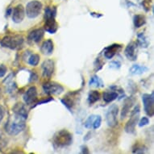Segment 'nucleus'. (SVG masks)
<instances>
[{
    "label": "nucleus",
    "mask_w": 154,
    "mask_h": 154,
    "mask_svg": "<svg viewBox=\"0 0 154 154\" xmlns=\"http://www.w3.org/2000/svg\"><path fill=\"white\" fill-rule=\"evenodd\" d=\"M27 119L14 114L12 116L8 119L5 125V130L11 136H16L21 131H23L26 128Z\"/></svg>",
    "instance_id": "f257e3e1"
},
{
    "label": "nucleus",
    "mask_w": 154,
    "mask_h": 154,
    "mask_svg": "<svg viewBox=\"0 0 154 154\" xmlns=\"http://www.w3.org/2000/svg\"><path fill=\"white\" fill-rule=\"evenodd\" d=\"M73 143V135L66 129L57 131L53 137V144L55 149H62Z\"/></svg>",
    "instance_id": "f03ea898"
},
{
    "label": "nucleus",
    "mask_w": 154,
    "mask_h": 154,
    "mask_svg": "<svg viewBox=\"0 0 154 154\" xmlns=\"http://www.w3.org/2000/svg\"><path fill=\"white\" fill-rule=\"evenodd\" d=\"M23 41H24L23 37L20 35H6L2 39L0 44L4 48H10V49H18L23 45Z\"/></svg>",
    "instance_id": "7ed1b4c3"
},
{
    "label": "nucleus",
    "mask_w": 154,
    "mask_h": 154,
    "mask_svg": "<svg viewBox=\"0 0 154 154\" xmlns=\"http://www.w3.org/2000/svg\"><path fill=\"white\" fill-rule=\"evenodd\" d=\"M43 5L40 1L32 0L27 3L25 8V15L29 19H35L41 14Z\"/></svg>",
    "instance_id": "20e7f679"
},
{
    "label": "nucleus",
    "mask_w": 154,
    "mask_h": 154,
    "mask_svg": "<svg viewBox=\"0 0 154 154\" xmlns=\"http://www.w3.org/2000/svg\"><path fill=\"white\" fill-rule=\"evenodd\" d=\"M79 99H80V93L79 91H71V92H69L64 96L63 99H61V103L69 111H72L73 107L79 102Z\"/></svg>",
    "instance_id": "39448f33"
},
{
    "label": "nucleus",
    "mask_w": 154,
    "mask_h": 154,
    "mask_svg": "<svg viewBox=\"0 0 154 154\" xmlns=\"http://www.w3.org/2000/svg\"><path fill=\"white\" fill-rule=\"evenodd\" d=\"M140 106L137 105V106H135V108L133 109V111L131 112V118L127 122L124 130L127 133H134L135 131V128L137 126V124L138 123L140 116Z\"/></svg>",
    "instance_id": "423d86ee"
},
{
    "label": "nucleus",
    "mask_w": 154,
    "mask_h": 154,
    "mask_svg": "<svg viewBox=\"0 0 154 154\" xmlns=\"http://www.w3.org/2000/svg\"><path fill=\"white\" fill-rule=\"evenodd\" d=\"M119 113V107L116 104H112L108 108L106 114V124L109 127L113 128L118 124L117 116Z\"/></svg>",
    "instance_id": "0eeeda50"
},
{
    "label": "nucleus",
    "mask_w": 154,
    "mask_h": 154,
    "mask_svg": "<svg viewBox=\"0 0 154 154\" xmlns=\"http://www.w3.org/2000/svg\"><path fill=\"white\" fill-rule=\"evenodd\" d=\"M142 101L144 104V109L145 113L149 117H152L154 115V98L153 92L152 94H144L142 96Z\"/></svg>",
    "instance_id": "6e6552de"
},
{
    "label": "nucleus",
    "mask_w": 154,
    "mask_h": 154,
    "mask_svg": "<svg viewBox=\"0 0 154 154\" xmlns=\"http://www.w3.org/2000/svg\"><path fill=\"white\" fill-rule=\"evenodd\" d=\"M43 90L47 94H60L64 91L63 86L54 82H49L44 84Z\"/></svg>",
    "instance_id": "1a4fd4ad"
},
{
    "label": "nucleus",
    "mask_w": 154,
    "mask_h": 154,
    "mask_svg": "<svg viewBox=\"0 0 154 154\" xmlns=\"http://www.w3.org/2000/svg\"><path fill=\"white\" fill-rule=\"evenodd\" d=\"M42 75L45 79H49L54 73V68H55V63L53 60L48 59L44 61L42 64Z\"/></svg>",
    "instance_id": "9d476101"
},
{
    "label": "nucleus",
    "mask_w": 154,
    "mask_h": 154,
    "mask_svg": "<svg viewBox=\"0 0 154 154\" xmlns=\"http://www.w3.org/2000/svg\"><path fill=\"white\" fill-rule=\"evenodd\" d=\"M23 101L27 105H32L37 101V89L35 86H31L23 94Z\"/></svg>",
    "instance_id": "9b49d317"
},
{
    "label": "nucleus",
    "mask_w": 154,
    "mask_h": 154,
    "mask_svg": "<svg viewBox=\"0 0 154 154\" xmlns=\"http://www.w3.org/2000/svg\"><path fill=\"white\" fill-rule=\"evenodd\" d=\"M25 16V10L22 4H19L13 9L12 20L15 23H20Z\"/></svg>",
    "instance_id": "f8f14e48"
},
{
    "label": "nucleus",
    "mask_w": 154,
    "mask_h": 154,
    "mask_svg": "<svg viewBox=\"0 0 154 154\" xmlns=\"http://www.w3.org/2000/svg\"><path fill=\"white\" fill-rule=\"evenodd\" d=\"M124 54L126 57L130 61H136L137 58V42H131L124 50Z\"/></svg>",
    "instance_id": "ddd939ff"
},
{
    "label": "nucleus",
    "mask_w": 154,
    "mask_h": 154,
    "mask_svg": "<svg viewBox=\"0 0 154 154\" xmlns=\"http://www.w3.org/2000/svg\"><path fill=\"white\" fill-rule=\"evenodd\" d=\"M45 20V23L44 24L45 30L50 34H54L57 32V31L58 29V24L55 20V17L47 18Z\"/></svg>",
    "instance_id": "4468645a"
},
{
    "label": "nucleus",
    "mask_w": 154,
    "mask_h": 154,
    "mask_svg": "<svg viewBox=\"0 0 154 154\" xmlns=\"http://www.w3.org/2000/svg\"><path fill=\"white\" fill-rule=\"evenodd\" d=\"M45 32L42 29H35L32 31L28 35V41L31 43H39L43 39Z\"/></svg>",
    "instance_id": "2eb2a0df"
},
{
    "label": "nucleus",
    "mask_w": 154,
    "mask_h": 154,
    "mask_svg": "<svg viewBox=\"0 0 154 154\" xmlns=\"http://www.w3.org/2000/svg\"><path fill=\"white\" fill-rule=\"evenodd\" d=\"M122 48V46L118 44H113L111 45L106 47L104 49V57L106 59H112L114 56L116 54L118 51H119Z\"/></svg>",
    "instance_id": "dca6fc26"
},
{
    "label": "nucleus",
    "mask_w": 154,
    "mask_h": 154,
    "mask_svg": "<svg viewBox=\"0 0 154 154\" xmlns=\"http://www.w3.org/2000/svg\"><path fill=\"white\" fill-rule=\"evenodd\" d=\"M13 113L15 114V115H18L20 116L23 117L24 119H28V111L27 110V107L23 103H18L13 106Z\"/></svg>",
    "instance_id": "f3484780"
},
{
    "label": "nucleus",
    "mask_w": 154,
    "mask_h": 154,
    "mask_svg": "<svg viewBox=\"0 0 154 154\" xmlns=\"http://www.w3.org/2000/svg\"><path fill=\"white\" fill-rule=\"evenodd\" d=\"M134 103H135V99L132 98V97H129V98H127L125 100H124V106H123V108H122L121 111V119H124L126 118V116H128V114L129 113V111H131V108L133 106Z\"/></svg>",
    "instance_id": "a211bd4d"
},
{
    "label": "nucleus",
    "mask_w": 154,
    "mask_h": 154,
    "mask_svg": "<svg viewBox=\"0 0 154 154\" xmlns=\"http://www.w3.org/2000/svg\"><path fill=\"white\" fill-rule=\"evenodd\" d=\"M53 49H54V44L51 39L44 41L41 47V53L47 56L51 55L53 53Z\"/></svg>",
    "instance_id": "6ab92c4d"
},
{
    "label": "nucleus",
    "mask_w": 154,
    "mask_h": 154,
    "mask_svg": "<svg viewBox=\"0 0 154 154\" xmlns=\"http://www.w3.org/2000/svg\"><path fill=\"white\" fill-rule=\"evenodd\" d=\"M148 70H149V68H147L146 66H140V65H133L129 69L130 73L133 75H140Z\"/></svg>",
    "instance_id": "aec40b11"
},
{
    "label": "nucleus",
    "mask_w": 154,
    "mask_h": 154,
    "mask_svg": "<svg viewBox=\"0 0 154 154\" xmlns=\"http://www.w3.org/2000/svg\"><path fill=\"white\" fill-rule=\"evenodd\" d=\"M118 98V93L116 91H106L103 94V99L106 103H111Z\"/></svg>",
    "instance_id": "412c9836"
},
{
    "label": "nucleus",
    "mask_w": 154,
    "mask_h": 154,
    "mask_svg": "<svg viewBox=\"0 0 154 154\" xmlns=\"http://www.w3.org/2000/svg\"><path fill=\"white\" fill-rule=\"evenodd\" d=\"M146 23V18L144 15H136L133 18V23L135 28H139Z\"/></svg>",
    "instance_id": "4be33fe9"
},
{
    "label": "nucleus",
    "mask_w": 154,
    "mask_h": 154,
    "mask_svg": "<svg viewBox=\"0 0 154 154\" xmlns=\"http://www.w3.org/2000/svg\"><path fill=\"white\" fill-rule=\"evenodd\" d=\"M99 99H100V94H99V91H91L90 93H89L88 95V103L91 105L95 103L96 102L99 101Z\"/></svg>",
    "instance_id": "5701e85b"
},
{
    "label": "nucleus",
    "mask_w": 154,
    "mask_h": 154,
    "mask_svg": "<svg viewBox=\"0 0 154 154\" xmlns=\"http://www.w3.org/2000/svg\"><path fill=\"white\" fill-rule=\"evenodd\" d=\"M137 44L142 48H147L149 46V41L147 40V38L145 37V35L143 32L139 33L137 35Z\"/></svg>",
    "instance_id": "b1692460"
},
{
    "label": "nucleus",
    "mask_w": 154,
    "mask_h": 154,
    "mask_svg": "<svg viewBox=\"0 0 154 154\" xmlns=\"http://www.w3.org/2000/svg\"><path fill=\"white\" fill-rule=\"evenodd\" d=\"M89 85L90 86H94L96 87H103V82L102 81V79L98 77V76H93L89 82Z\"/></svg>",
    "instance_id": "393cba45"
},
{
    "label": "nucleus",
    "mask_w": 154,
    "mask_h": 154,
    "mask_svg": "<svg viewBox=\"0 0 154 154\" xmlns=\"http://www.w3.org/2000/svg\"><path fill=\"white\" fill-rule=\"evenodd\" d=\"M39 61H40V55L35 54H35H32L28 58V64L30 66H36L39 64Z\"/></svg>",
    "instance_id": "a878e982"
},
{
    "label": "nucleus",
    "mask_w": 154,
    "mask_h": 154,
    "mask_svg": "<svg viewBox=\"0 0 154 154\" xmlns=\"http://www.w3.org/2000/svg\"><path fill=\"white\" fill-rule=\"evenodd\" d=\"M95 119V116L94 115H91L90 116L88 117V119H86V122H85V124H84V126L86 128H91L92 126H93V123L94 120Z\"/></svg>",
    "instance_id": "bb28decb"
},
{
    "label": "nucleus",
    "mask_w": 154,
    "mask_h": 154,
    "mask_svg": "<svg viewBox=\"0 0 154 154\" xmlns=\"http://www.w3.org/2000/svg\"><path fill=\"white\" fill-rule=\"evenodd\" d=\"M101 123H102V118L100 116H95V119L94 120V123H93V128L94 129H98L100 127L101 125Z\"/></svg>",
    "instance_id": "cd10ccee"
},
{
    "label": "nucleus",
    "mask_w": 154,
    "mask_h": 154,
    "mask_svg": "<svg viewBox=\"0 0 154 154\" xmlns=\"http://www.w3.org/2000/svg\"><path fill=\"white\" fill-rule=\"evenodd\" d=\"M103 64L104 62L100 58L96 59V61H94V70L99 71V69H101Z\"/></svg>",
    "instance_id": "c85d7f7f"
},
{
    "label": "nucleus",
    "mask_w": 154,
    "mask_h": 154,
    "mask_svg": "<svg viewBox=\"0 0 154 154\" xmlns=\"http://www.w3.org/2000/svg\"><path fill=\"white\" fill-rule=\"evenodd\" d=\"M146 150L144 145H136V148H134L132 150L133 153H143Z\"/></svg>",
    "instance_id": "c756f323"
},
{
    "label": "nucleus",
    "mask_w": 154,
    "mask_h": 154,
    "mask_svg": "<svg viewBox=\"0 0 154 154\" xmlns=\"http://www.w3.org/2000/svg\"><path fill=\"white\" fill-rule=\"evenodd\" d=\"M121 67V63L118 61H111L110 63V68L115 69H119Z\"/></svg>",
    "instance_id": "7c9ffc66"
},
{
    "label": "nucleus",
    "mask_w": 154,
    "mask_h": 154,
    "mask_svg": "<svg viewBox=\"0 0 154 154\" xmlns=\"http://www.w3.org/2000/svg\"><path fill=\"white\" fill-rule=\"evenodd\" d=\"M149 124V119L148 117H143L140 121L139 122V126L140 127H144L145 125H148Z\"/></svg>",
    "instance_id": "2f4dec72"
},
{
    "label": "nucleus",
    "mask_w": 154,
    "mask_h": 154,
    "mask_svg": "<svg viewBox=\"0 0 154 154\" xmlns=\"http://www.w3.org/2000/svg\"><path fill=\"white\" fill-rule=\"evenodd\" d=\"M8 71V69L4 65H0V78H3Z\"/></svg>",
    "instance_id": "473e14b6"
},
{
    "label": "nucleus",
    "mask_w": 154,
    "mask_h": 154,
    "mask_svg": "<svg viewBox=\"0 0 154 154\" xmlns=\"http://www.w3.org/2000/svg\"><path fill=\"white\" fill-rule=\"evenodd\" d=\"M150 3H151V1L150 0H144L143 1V6H144V8L145 9L146 11H149L150 10Z\"/></svg>",
    "instance_id": "72a5a7b5"
},
{
    "label": "nucleus",
    "mask_w": 154,
    "mask_h": 154,
    "mask_svg": "<svg viewBox=\"0 0 154 154\" xmlns=\"http://www.w3.org/2000/svg\"><path fill=\"white\" fill-rule=\"evenodd\" d=\"M52 100H53V98H48V99H44V100H42V101H40V102H37V103H35V104L32 106V107H35V106H37V105H41V104L45 103H48V102H50V101H52Z\"/></svg>",
    "instance_id": "f704fd0d"
},
{
    "label": "nucleus",
    "mask_w": 154,
    "mask_h": 154,
    "mask_svg": "<svg viewBox=\"0 0 154 154\" xmlns=\"http://www.w3.org/2000/svg\"><path fill=\"white\" fill-rule=\"evenodd\" d=\"M38 79V76L36 75V73H35L34 72H32L31 73V76H30V82H34L37 81Z\"/></svg>",
    "instance_id": "c9c22d12"
},
{
    "label": "nucleus",
    "mask_w": 154,
    "mask_h": 154,
    "mask_svg": "<svg viewBox=\"0 0 154 154\" xmlns=\"http://www.w3.org/2000/svg\"><path fill=\"white\" fill-rule=\"evenodd\" d=\"M4 114H5V111H4V109L2 106H0V123L2 122V120L3 119V117H4Z\"/></svg>",
    "instance_id": "e433bc0d"
},
{
    "label": "nucleus",
    "mask_w": 154,
    "mask_h": 154,
    "mask_svg": "<svg viewBox=\"0 0 154 154\" xmlns=\"http://www.w3.org/2000/svg\"><path fill=\"white\" fill-rule=\"evenodd\" d=\"M91 137H92V132L91 131H89L88 133L86 134L85 137H84V141H87L91 139Z\"/></svg>",
    "instance_id": "4c0bfd02"
},
{
    "label": "nucleus",
    "mask_w": 154,
    "mask_h": 154,
    "mask_svg": "<svg viewBox=\"0 0 154 154\" xmlns=\"http://www.w3.org/2000/svg\"><path fill=\"white\" fill-rule=\"evenodd\" d=\"M81 149H82V153H89V152H90L88 150V148H87L86 145H82V146L81 147Z\"/></svg>",
    "instance_id": "58836bf2"
},
{
    "label": "nucleus",
    "mask_w": 154,
    "mask_h": 154,
    "mask_svg": "<svg viewBox=\"0 0 154 154\" xmlns=\"http://www.w3.org/2000/svg\"><path fill=\"white\" fill-rule=\"evenodd\" d=\"M91 15H92V16H94V17H95V18H99L103 16V15L100 14V13H94V12H91Z\"/></svg>",
    "instance_id": "ea45409f"
},
{
    "label": "nucleus",
    "mask_w": 154,
    "mask_h": 154,
    "mask_svg": "<svg viewBox=\"0 0 154 154\" xmlns=\"http://www.w3.org/2000/svg\"><path fill=\"white\" fill-rule=\"evenodd\" d=\"M0 97H1V89H0Z\"/></svg>",
    "instance_id": "a19ab883"
}]
</instances>
